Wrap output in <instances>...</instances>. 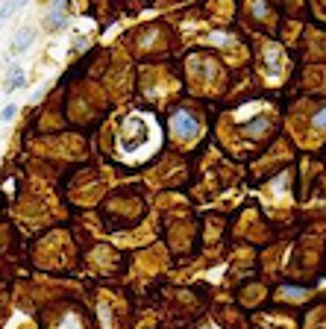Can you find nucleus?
<instances>
[{
  "label": "nucleus",
  "mask_w": 326,
  "mask_h": 329,
  "mask_svg": "<svg viewBox=\"0 0 326 329\" xmlns=\"http://www.w3.org/2000/svg\"><path fill=\"white\" fill-rule=\"evenodd\" d=\"M21 86H24V68L12 65V68H9V83H6V88H9V91H15V88H21Z\"/></svg>",
  "instance_id": "2"
},
{
  "label": "nucleus",
  "mask_w": 326,
  "mask_h": 329,
  "mask_svg": "<svg viewBox=\"0 0 326 329\" xmlns=\"http://www.w3.org/2000/svg\"><path fill=\"white\" fill-rule=\"evenodd\" d=\"M15 112H18V106H12V103H9L6 109L0 112V118H3V121H12V118H15Z\"/></svg>",
  "instance_id": "5"
},
{
  "label": "nucleus",
  "mask_w": 326,
  "mask_h": 329,
  "mask_svg": "<svg viewBox=\"0 0 326 329\" xmlns=\"http://www.w3.org/2000/svg\"><path fill=\"white\" fill-rule=\"evenodd\" d=\"M33 39H36V33H33V30H21V33L15 36V42H12V53H21V50H27V47L33 44Z\"/></svg>",
  "instance_id": "1"
},
{
  "label": "nucleus",
  "mask_w": 326,
  "mask_h": 329,
  "mask_svg": "<svg viewBox=\"0 0 326 329\" xmlns=\"http://www.w3.org/2000/svg\"><path fill=\"white\" fill-rule=\"evenodd\" d=\"M176 130H179V135H194L197 124L191 121V118H179V121H176Z\"/></svg>",
  "instance_id": "3"
},
{
  "label": "nucleus",
  "mask_w": 326,
  "mask_h": 329,
  "mask_svg": "<svg viewBox=\"0 0 326 329\" xmlns=\"http://www.w3.org/2000/svg\"><path fill=\"white\" fill-rule=\"evenodd\" d=\"M24 3H27V0H6V3H3V9H0V21H6V18H9L18 6H24Z\"/></svg>",
  "instance_id": "4"
},
{
  "label": "nucleus",
  "mask_w": 326,
  "mask_h": 329,
  "mask_svg": "<svg viewBox=\"0 0 326 329\" xmlns=\"http://www.w3.org/2000/svg\"><path fill=\"white\" fill-rule=\"evenodd\" d=\"M314 121H317V124H320V127H323V124H326V109L320 112V115H317V118H314Z\"/></svg>",
  "instance_id": "6"
}]
</instances>
